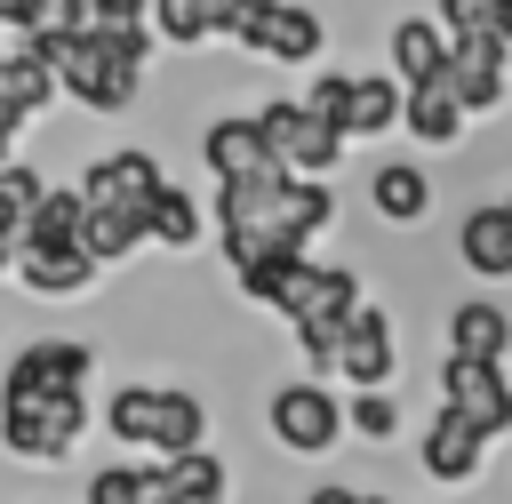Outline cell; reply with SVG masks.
Here are the masks:
<instances>
[{
    "label": "cell",
    "instance_id": "obj_24",
    "mask_svg": "<svg viewBox=\"0 0 512 504\" xmlns=\"http://www.w3.org/2000/svg\"><path fill=\"white\" fill-rule=\"evenodd\" d=\"M400 128H408L416 144H456V128H464V104L448 96V80L400 88Z\"/></svg>",
    "mask_w": 512,
    "mask_h": 504
},
{
    "label": "cell",
    "instance_id": "obj_27",
    "mask_svg": "<svg viewBox=\"0 0 512 504\" xmlns=\"http://www.w3.org/2000/svg\"><path fill=\"white\" fill-rule=\"evenodd\" d=\"M160 472H168V488H176L184 504H224V496H232V472H224V456H208V448L160 456Z\"/></svg>",
    "mask_w": 512,
    "mask_h": 504
},
{
    "label": "cell",
    "instance_id": "obj_21",
    "mask_svg": "<svg viewBox=\"0 0 512 504\" xmlns=\"http://www.w3.org/2000/svg\"><path fill=\"white\" fill-rule=\"evenodd\" d=\"M368 200H376L384 224H424V208H432V176H424L416 160H384V168L368 176Z\"/></svg>",
    "mask_w": 512,
    "mask_h": 504
},
{
    "label": "cell",
    "instance_id": "obj_16",
    "mask_svg": "<svg viewBox=\"0 0 512 504\" xmlns=\"http://www.w3.org/2000/svg\"><path fill=\"white\" fill-rule=\"evenodd\" d=\"M232 280H240V296H248V304H272V312H288V304L304 296V280H312V256H304V248H272V256L240 264Z\"/></svg>",
    "mask_w": 512,
    "mask_h": 504
},
{
    "label": "cell",
    "instance_id": "obj_8",
    "mask_svg": "<svg viewBox=\"0 0 512 504\" xmlns=\"http://www.w3.org/2000/svg\"><path fill=\"white\" fill-rule=\"evenodd\" d=\"M440 408L448 416H464L480 440H496V432H512V376L496 368V360H440Z\"/></svg>",
    "mask_w": 512,
    "mask_h": 504
},
{
    "label": "cell",
    "instance_id": "obj_19",
    "mask_svg": "<svg viewBox=\"0 0 512 504\" xmlns=\"http://www.w3.org/2000/svg\"><path fill=\"white\" fill-rule=\"evenodd\" d=\"M448 352L504 368V352H512V312H504V304H456V312H448Z\"/></svg>",
    "mask_w": 512,
    "mask_h": 504
},
{
    "label": "cell",
    "instance_id": "obj_29",
    "mask_svg": "<svg viewBox=\"0 0 512 504\" xmlns=\"http://www.w3.org/2000/svg\"><path fill=\"white\" fill-rule=\"evenodd\" d=\"M152 40H168V48H200L208 40V0H152Z\"/></svg>",
    "mask_w": 512,
    "mask_h": 504
},
{
    "label": "cell",
    "instance_id": "obj_20",
    "mask_svg": "<svg viewBox=\"0 0 512 504\" xmlns=\"http://www.w3.org/2000/svg\"><path fill=\"white\" fill-rule=\"evenodd\" d=\"M456 256L480 272V280H512V216L504 208H472L456 224Z\"/></svg>",
    "mask_w": 512,
    "mask_h": 504
},
{
    "label": "cell",
    "instance_id": "obj_6",
    "mask_svg": "<svg viewBox=\"0 0 512 504\" xmlns=\"http://www.w3.org/2000/svg\"><path fill=\"white\" fill-rule=\"evenodd\" d=\"M352 312H360V272H344V264H312L304 296L288 304V328H296V352L312 360V376L336 368V336H344Z\"/></svg>",
    "mask_w": 512,
    "mask_h": 504
},
{
    "label": "cell",
    "instance_id": "obj_14",
    "mask_svg": "<svg viewBox=\"0 0 512 504\" xmlns=\"http://www.w3.org/2000/svg\"><path fill=\"white\" fill-rule=\"evenodd\" d=\"M400 128V80L384 72H344V96H336V136H384Z\"/></svg>",
    "mask_w": 512,
    "mask_h": 504
},
{
    "label": "cell",
    "instance_id": "obj_2",
    "mask_svg": "<svg viewBox=\"0 0 512 504\" xmlns=\"http://www.w3.org/2000/svg\"><path fill=\"white\" fill-rule=\"evenodd\" d=\"M24 48L56 72V96H72L88 112H128L136 80L152 64V24H80L64 40H24Z\"/></svg>",
    "mask_w": 512,
    "mask_h": 504
},
{
    "label": "cell",
    "instance_id": "obj_32",
    "mask_svg": "<svg viewBox=\"0 0 512 504\" xmlns=\"http://www.w3.org/2000/svg\"><path fill=\"white\" fill-rule=\"evenodd\" d=\"M152 0H88V24H144Z\"/></svg>",
    "mask_w": 512,
    "mask_h": 504
},
{
    "label": "cell",
    "instance_id": "obj_22",
    "mask_svg": "<svg viewBox=\"0 0 512 504\" xmlns=\"http://www.w3.org/2000/svg\"><path fill=\"white\" fill-rule=\"evenodd\" d=\"M24 296H48V304H64V296H88L96 288V264L80 256V248H64V256H16V272H8Z\"/></svg>",
    "mask_w": 512,
    "mask_h": 504
},
{
    "label": "cell",
    "instance_id": "obj_38",
    "mask_svg": "<svg viewBox=\"0 0 512 504\" xmlns=\"http://www.w3.org/2000/svg\"><path fill=\"white\" fill-rule=\"evenodd\" d=\"M32 8H40V0H24V24H32ZM24 24H16V32H24Z\"/></svg>",
    "mask_w": 512,
    "mask_h": 504
},
{
    "label": "cell",
    "instance_id": "obj_15",
    "mask_svg": "<svg viewBox=\"0 0 512 504\" xmlns=\"http://www.w3.org/2000/svg\"><path fill=\"white\" fill-rule=\"evenodd\" d=\"M200 160H208V176H216V184H224V176H256V168H272V160H264V136H256V120H248V112L208 120V128H200Z\"/></svg>",
    "mask_w": 512,
    "mask_h": 504
},
{
    "label": "cell",
    "instance_id": "obj_9",
    "mask_svg": "<svg viewBox=\"0 0 512 504\" xmlns=\"http://www.w3.org/2000/svg\"><path fill=\"white\" fill-rule=\"evenodd\" d=\"M272 440L296 448V456H328V448L344 440V400H336L320 376L280 384V392H272Z\"/></svg>",
    "mask_w": 512,
    "mask_h": 504
},
{
    "label": "cell",
    "instance_id": "obj_35",
    "mask_svg": "<svg viewBox=\"0 0 512 504\" xmlns=\"http://www.w3.org/2000/svg\"><path fill=\"white\" fill-rule=\"evenodd\" d=\"M304 504H360V496H352V488H312Z\"/></svg>",
    "mask_w": 512,
    "mask_h": 504
},
{
    "label": "cell",
    "instance_id": "obj_1",
    "mask_svg": "<svg viewBox=\"0 0 512 504\" xmlns=\"http://www.w3.org/2000/svg\"><path fill=\"white\" fill-rule=\"evenodd\" d=\"M208 216H216L224 256L240 272V264L272 256V248H304L312 256V240L336 224V192L312 184V176H288V168H256V176H224Z\"/></svg>",
    "mask_w": 512,
    "mask_h": 504
},
{
    "label": "cell",
    "instance_id": "obj_7",
    "mask_svg": "<svg viewBox=\"0 0 512 504\" xmlns=\"http://www.w3.org/2000/svg\"><path fill=\"white\" fill-rule=\"evenodd\" d=\"M160 184H168L160 160H152L144 144H120V152H96L72 192H80V208H96V216H136V224H144V200H152Z\"/></svg>",
    "mask_w": 512,
    "mask_h": 504
},
{
    "label": "cell",
    "instance_id": "obj_31",
    "mask_svg": "<svg viewBox=\"0 0 512 504\" xmlns=\"http://www.w3.org/2000/svg\"><path fill=\"white\" fill-rule=\"evenodd\" d=\"M144 496V464H96L88 472V504H136Z\"/></svg>",
    "mask_w": 512,
    "mask_h": 504
},
{
    "label": "cell",
    "instance_id": "obj_11",
    "mask_svg": "<svg viewBox=\"0 0 512 504\" xmlns=\"http://www.w3.org/2000/svg\"><path fill=\"white\" fill-rule=\"evenodd\" d=\"M248 56H272V64H312L320 56V16L312 8H296V0H256L248 16H240V32H232Z\"/></svg>",
    "mask_w": 512,
    "mask_h": 504
},
{
    "label": "cell",
    "instance_id": "obj_33",
    "mask_svg": "<svg viewBox=\"0 0 512 504\" xmlns=\"http://www.w3.org/2000/svg\"><path fill=\"white\" fill-rule=\"evenodd\" d=\"M248 8H256V0H208V40H216V32H224V40H232V32H240V16H248Z\"/></svg>",
    "mask_w": 512,
    "mask_h": 504
},
{
    "label": "cell",
    "instance_id": "obj_39",
    "mask_svg": "<svg viewBox=\"0 0 512 504\" xmlns=\"http://www.w3.org/2000/svg\"><path fill=\"white\" fill-rule=\"evenodd\" d=\"M360 504H384V496H360Z\"/></svg>",
    "mask_w": 512,
    "mask_h": 504
},
{
    "label": "cell",
    "instance_id": "obj_12",
    "mask_svg": "<svg viewBox=\"0 0 512 504\" xmlns=\"http://www.w3.org/2000/svg\"><path fill=\"white\" fill-rule=\"evenodd\" d=\"M448 96L464 112H496L504 88H512V48L504 40H448V64H440Z\"/></svg>",
    "mask_w": 512,
    "mask_h": 504
},
{
    "label": "cell",
    "instance_id": "obj_17",
    "mask_svg": "<svg viewBox=\"0 0 512 504\" xmlns=\"http://www.w3.org/2000/svg\"><path fill=\"white\" fill-rule=\"evenodd\" d=\"M440 64H448V32L432 16H400L392 24V80L424 88V80H440Z\"/></svg>",
    "mask_w": 512,
    "mask_h": 504
},
{
    "label": "cell",
    "instance_id": "obj_4",
    "mask_svg": "<svg viewBox=\"0 0 512 504\" xmlns=\"http://www.w3.org/2000/svg\"><path fill=\"white\" fill-rule=\"evenodd\" d=\"M88 432V392H0V448L16 464H64Z\"/></svg>",
    "mask_w": 512,
    "mask_h": 504
},
{
    "label": "cell",
    "instance_id": "obj_37",
    "mask_svg": "<svg viewBox=\"0 0 512 504\" xmlns=\"http://www.w3.org/2000/svg\"><path fill=\"white\" fill-rule=\"evenodd\" d=\"M504 48H512V0H504Z\"/></svg>",
    "mask_w": 512,
    "mask_h": 504
},
{
    "label": "cell",
    "instance_id": "obj_40",
    "mask_svg": "<svg viewBox=\"0 0 512 504\" xmlns=\"http://www.w3.org/2000/svg\"><path fill=\"white\" fill-rule=\"evenodd\" d=\"M504 216H512V200H504Z\"/></svg>",
    "mask_w": 512,
    "mask_h": 504
},
{
    "label": "cell",
    "instance_id": "obj_18",
    "mask_svg": "<svg viewBox=\"0 0 512 504\" xmlns=\"http://www.w3.org/2000/svg\"><path fill=\"white\" fill-rule=\"evenodd\" d=\"M64 248H80V192L48 184L24 216V256H64Z\"/></svg>",
    "mask_w": 512,
    "mask_h": 504
},
{
    "label": "cell",
    "instance_id": "obj_5",
    "mask_svg": "<svg viewBox=\"0 0 512 504\" xmlns=\"http://www.w3.org/2000/svg\"><path fill=\"white\" fill-rule=\"evenodd\" d=\"M248 120H256V136H264V160L288 168V176H312V184H320V176L344 160V136H336L312 104H296V96H272V104L248 112Z\"/></svg>",
    "mask_w": 512,
    "mask_h": 504
},
{
    "label": "cell",
    "instance_id": "obj_3",
    "mask_svg": "<svg viewBox=\"0 0 512 504\" xmlns=\"http://www.w3.org/2000/svg\"><path fill=\"white\" fill-rule=\"evenodd\" d=\"M104 432L120 448H152V464H160V456L208 448V408H200V392H176V384H120L104 400Z\"/></svg>",
    "mask_w": 512,
    "mask_h": 504
},
{
    "label": "cell",
    "instance_id": "obj_28",
    "mask_svg": "<svg viewBox=\"0 0 512 504\" xmlns=\"http://www.w3.org/2000/svg\"><path fill=\"white\" fill-rule=\"evenodd\" d=\"M432 24L448 40H504V0H440Z\"/></svg>",
    "mask_w": 512,
    "mask_h": 504
},
{
    "label": "cell",
    "instance_id": "obj_23",
    "mask_svg": "<svg viewBox=\"0 0 512 504\" xmlns=\"http://www.w3.org/2000/svg\"><path fill=\"white\" fill-rule=\"evenodd\" d=\"M480 448H488V440H480L464 416H448V408L424 424V472H432V480H472V472H480Z\"/></svg>",
    "mask_w": 512,
    "mask_h": 504
},
{
    "label": "cell",
    "instance_id": "obj_26",
    "mask_svg": "<svg viewBox=\"0 0 512 504\" xmlns=\"http://www.w3.org/2000/svg\"><path fill=\"white\" fill-rule=\"evenodd\" d=\"M48 184H40V168H24V160H0V272H16V256H24V216H32V200H40Z\"/></svg>",
    "mask_w": 512,
    "mask_h": 504
},
{
    "label": "cell",
    "instance_id": "obj_30",
    "mask_svg": "<svg viewBox=\"0 0 512 504\" xmlns=\"http://www.w3.org/2000/svg\"><path fill=\"white\" fill-rule=\"evenodd\" d=\"M344 424H352L360 440H392V432H400V408H392V392H352V400H344Z\"/></svg>",
    "mask_w": 512,
    "mask_h": 504
},
{
    "label": "cell",
    "instance_id": "obj_36",
    "mask_svg": "<svg viewBox=\"0 0 512 504\" xmlns=\"http://www.w3.org/2000/svg\"><path fill=\"white\" fill-rule=\"evenodd\" d=\"M0 24L16 32V24H24V0H0Z\"/></svg>",
    "mask_w": 512,
    "mask_h": 504
},
{
    "label": "cell",
    "instance_id": "obj_10",
    "mask_svg": "<svg viewBox=\"0 0 512 504\" xmlns=\"http://www.w3.org/2000/svg\"><path fill=\"white\" fill-rule=\"evenodd\" d=\"M88 376H96V344H80V336H32V344H16L0 392H88Z\"/></svg>",
    "mask_w": 512,
    "mask_h": 504
},
{
    "label": "cell",
    "instance_id": "obj_34",
    "mask_svg": "<svg viewBox=\"0 0 512 504\" xmlns=\"http://www.w3.org/2000/svg\"><path fill=\"white\" fill-rule=\"evenodd\" d=\"M136 504H184V496L168 488V472H160V464H144V496H136Z\"/></svg>",
    "mask_w": 512,
    "mask_h": 504
},
{
    "label": "cell",
    "instance_id": "obj_13",
    "mask_svg": "<svg viewBox=\"0 0 512 504\" xmlns=\"http://www.w3.org/2000/svg\"><path fill=\"white\" fill-rule=\"evenodd\" d=\"M392 320L376 312V304H360L352 320H344V336H336V368L352 376V392H384V376H392Z\"/></svg>",
    "mask_w": 512,
    "mask_h": 504
},
{
    "label": "cell",
    "instance_id": "obj_25",
    "mask_svg": "<svg viewBox=\"0 0 512 504\" xmlns=\"http://www.w3.org/2000/svg\"><path fill=\"white\" fill-rule=\"evenodd\" d=\"M200 232H208V208H200L184 184H160V192L144 200V240H160V248H200Z\"/></svg>",
    "mask_w": 512,
    "mask_h": 504
}]
</instances>
